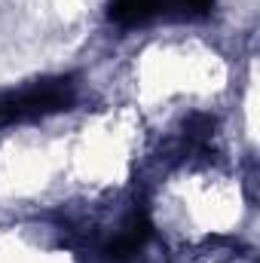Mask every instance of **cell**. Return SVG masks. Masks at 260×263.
Masks as SVG:
<instances>
[{"label": "cell", "mask_w": 260, "mask_h": 263, "mask_svg": "<svg viewBox=\"0 0 260 263\" xmlns=\"http://www.w3.org/2000/svg\"><path fill=\"white\" fill-rule=\"evenodd\" d=\"M77 101L73 77H46L25 89L0 95V123H25L49 114H62Z\"/></svg>", "instance_id": "1"}, {"label": "cell", "mask_w": 260, "mask_h": 263, "mask_svg": "<svg viewBox=\"0 0 260 263\" xmlns=\"http://www.w3.org/2000/svg\"><path fill=\"white\" fill-rule=\"evenodd\" d=\"M150 233H153L150 217H147L144 211H138V208H135L129 217L123 220V227L117 230V236L104 245V254H107L110 260H126V257L138 254V251L147 245Z\"/></svg>", "instance_id": "2"}, {"label": "cell", "mask_w": 260, "mask_h": 263, "mask_svg": "<svg viewBox=\"0 0 260 263\" xmlns=\"http://www.w3.org/2000/svg\"><path fill=\"white\" fill-rule=\"evenodd\" d=\"M162 9H169V0H110L107 18L120 28H138L153 22Z\"/></svg>", "instance_id": "3"}, {"label": "cell", "mask_w": 260, "mask_h": 263, "mask_svg": "<svg viewBox=\"0 0 260 263\" xmlns=\"http://www.w3.org/2000/svg\"><path fill=\"white\" fill-rule=\"evenodd\" d=\"M217 0H169V9L175 12V18L181 22H202L211 15Z\"/></svg>", "instance_id": "4"}, {"label": "cell", "mask_w": 260, "mask_h": 263, "mask_svg": "<svg viewBox=\"0 0 260 263\" xmlns=\"http://www.w3.org/2000/svg\"><path fill=\"white\" fill-rule=\"evenodd\" d=\"M211 132H214V117H208V114H193V117L184 123V138H187L190 144L208 141Z\"/></svg>", "instance_id": "5"}]
</instances>
